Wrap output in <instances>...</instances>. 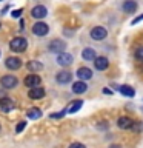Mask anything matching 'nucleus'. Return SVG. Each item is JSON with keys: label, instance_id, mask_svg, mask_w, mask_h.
Segmentation results:
<instances>
[{"label": "nucleus", "instance_id": "obj_1", "mask_svg": "<svg viewBox=\"0 0 143 148\" xmlns=\"http://www.w3.org/2000/svg\"><path fill=\"white\" fill-rule=\"evenodd\" d=\"M9 46H11V49L16 51V53H23L28 46V42H26V39H23V37H14L11 40V43H9Z\"/></svg>", "mask_w": 143, "mask_h": 148}, {"label": "nucleus", "instance_id": "obj_2", "mask_svg": "<svg viewBox=\"0 0 143 148\" xmlns=\"http://www.w3.org/2000/svg\"><path fill=\"white\" fill-rule=\"evenodd\" d=\"M106 37H108V31H106V28H103V26H95L91 29V39L92 40L100 42V40H105Z\"/></svg>", "mask_w": 143, "mask_h": 148}, {"label": "nucleus", "instance_id": "obj_3", "mask_svg": "<svg viewBox=\"0 0 143 148\" xmlns=\"http://www.w3.org/2000/svg\"><path fill=\"white\" fill-rule=\"evenodd\" d=\"M48 49L51 51V53H65V49H66V43H65L63 40L60 39H54L51 43L48 45Z\"/></svg>", "mask_w": 143, "mask_h": 148}, {"label": "nucleus", "instance_id": "obj_4", "mask_svg": "<svg viewBox=\"0 0 143 148\" xmlns=\"http://www.w3.org/2000/svg\"><path fill=\"white\" fill-rule=\"evenodd\" d=\"M0 83H2L3 88L11 90V88H16V86H17L18 80H17V77H14V76H11V74H8V76H3V77H2Z\"/></svg>", "mask_w": 143, "mask_h": 148}, {"label": "nucleus", "instance_id": "obj_5", "mask_svg": "<svg viewBox=\"0 0 143 148\" xmlns=\"http://www.w3.org/2000/svg\"><path fill=\"white\" fill-rule=\"evenodd\" d=\"M48 31H49V26L46 25L45 22H37L34 23V26H32V32H34L35 36H46L48 34Z\"/></svg>", "mask_w": 143, "mask_h": 148}, {"label": "nucleus", "instance_id": "obj_6", "mask_svg": "<svg viewBox=\"0 0 143 148\" xmlns=\"http://www.w3.org/2000/svg\"><path fill=\"white\" fill-rule=\"evenodd\" d=\"M134 120L131 117H126V116H122V117L117 119V127L122 128V130H132L134 127Z\"/></svg>", "mask_w": 143, "mask_h": 148}, {"label": "nucleus", "instance_id": "obj_7", "mask_svg": "<svg viewBox=\"0 0 143 148\" xmlns=\"http://www.w3.org/2000/svg\"><path fill=\"white\" fill-rule=\"evenodd\" d=\"M72 62H74V57L69 53H60L57 56V63L60 66H69Z\"/></svg>", "mask_w": 143, "mask_h": 148}, {"label": "nucleus", "instance_id": "obj_8", "mask_svg": "<svg viewBox=\"0 0 143 148\" xmlns=\"http://www.w3.org/2000/svg\"><path fill=\"white\" fill-rule=\"evenodd\" d=\"M45 96V90L42 86H34V88H29V91H28V97L32 100H39L42 97Z\"/></svg>", "mask_w": 143, "mask_h": 148}, {"label": "nucleus", "instance_id": "obj_9", "mask_svg": "<svg viewBox=\"0 0 143 148\" xmlns=\"http://www.w3.org/2000/svg\"><path fill=\"white\" fill-rule=\"evenodd\" d=\"M40 82H42V79L37 76V74H28V76L25 77V80H23V83H25L26 86H29V88L39 86Z\"/></svg>", "mask_w": 143, "mask_h": 148}, {"label": "nucleus", "instance_id": "obj_10", "mask_svg": "<svg viewBox=\"0 0 143 148\" xmlns=\"http://www.w3.org/2000/svg\"><path fill=\"white\" fill-rule=\"evenodd\" d=\"M94 66H95V69H99V71H105V69L109 66V60L106 57H103V56H99V57L94 59Z\"/></svg>", "mask_w": 143, "mask_h": 148}, {"label": "nucleus", "instance_id": "obj_11", "mask_svg": "<svg viewBox=\"0 0 143 148\" xmlns=\"http://www.w3.org/2000/svg\"><path fill=\"white\" fill-rule=\"evenodd\" d=\"M14 106H16V102H14L12 99H9V97H3V99H0V110L5 111V113L14 110Z\"/></svg>", "mask_w": 143, "mask_h": 148}, {"label": "nucleus", "instance_id": "obj_12", "mask_svg": "<svg viewBox=\"0 0 143 148\" xmlns=\"http://www.w3.org/2000/svg\"><path fill=\"white\" fill-rule=\"evenodd\" d=\"M55 80H57L59 83H62V85H65V83H69V82L72 80V74L65 69V71L57 73V76H55Z\"/></svg>", "mask_w": 143, "mask_h": 148}, {"label": "nucleus", "instance_id": "obj_13", "mask_svg": "<svg viewBox=\"0 0 143 148\" xmlns=\"http://www.w3.org/2000/svg\"><path fill=\"white\" fill-rule=\"evenodd\" d=\"M77 77L80 79V80H89L92 79V69L86 68V66H82L77 69Z\"/></svg>", "mask_w": 143, "mask_h": 148}, {"label": "nucleus", "instance_id": "obj_14", "mask_svg": "<svg viewBox=\"0 0 143 148\" xmlns=\"http://www.w3.org/2000/svg\"><path fill=\"white\" fill-rule=\"evenodd\" d=\"M46 14H48V9H46L45 6H42V5L34 6L32 11H31V16L34 18H43V17H46Z\"/></svg>", "mask_w": 143, "mask_h": 148}, {"label": "nucleus", "instance_id": "obj_15", "mask_svg": "<svg viewBox=\"0 0 143 148\" xmlns=\"http://www.w3.org/2000/svg\"><path fill=\"white\" fill-rule=\"evenodd\" d=\"M86 90H88V85L85 83V80H78V82L72 83V92L74 94H83V92H86Z\"/></svg>", "mask_w": 143, "mask_h": 148}, {"label": "nucleus", "instance_id": "obj_16", "mask_svg": "<svg viewBox=\"0 0 143 148\" xmlns=\"http://www.w3.org/2000/svg\"><path fill=\"white\" fill-rule=\"evenodd\" d=\"M5 65H6V68H9V69H18L22 66V60L18 57H8Z\"/></svg>", "mask_w": 143, "mask_h": 148}, {"label": "nucleus", "instance_id": "obj_17", "mask_svg": "<svg viewBox=\"0 0 143 148\" xmlns=\"http://www.w3.org/2000/svg\"><path fill=\"white\" fill-rule=\"evenodd\" d=\"M122 8H123V11L125 12H136L137 11V2L136 0H125L123 5H122Z\"/></svg>", "mask_w": 143, "mask_h": 148}, {"label": "nucleus", "instance_id": "obj_18", "mask_svg": "<svg viewBox=\"0 0 143 148\" xmlns=\"http://www.w3.org/2000/svg\"><path fill=\"white\" fill-rule=\"evenodd\" d=\"M82 105H83V102L82 100H74V102H71V103L68 105V108H66V113H77L78 110L82 108Z\"/></svg>", "mask_w": 143, "mask_h": 148}, {"label": "nucleus", "instance_id": "obj_19", "mask_svg": "<svg viewBox=\"0 0 143 148\" xmlns=\"http://www.w3.org/2000/svg\"><path fill=\"white\" fill-rule=\"evenodd\" d=\"M82 57L85 59V60H94L97 56H95V49H92V48H85L82 51Z\"/></svg>", "mask_w": 143, "mask_h": 148}, {"label": "nucleus", "instance_id": "obj_20", "mask_svg": "<svg viewBox=\"0 0 143 148\" xmlns=\"http://www.w3.org/2000/svg\"><path fill=\"white\" fill-rule=\"evenodd\" d=\"M120 92H122L123 96H126V97H134L136 96V91H134V88H131L129 85H122L118 88Z\"/></svg>", "mask_w": 143, "mask_h": 148}, {"label": "nucleus", "instance_id": "obj_21", "mask_svg": "<svg viewBox=\"0 0 143 148\" xmlns=\"http://www.w3.org/2000/svg\"><path fill=\"white\" fill-rule=\"evenodd\" d=\"M28 69L29 71H40V69H43V65L40 62H37V60H31V62H28Z\"/></svg>", "mask_w": 143, "mask_h": 148}, {"label": "nucleus", "instance_id": "obj_22", "mask_svg": "<svg viewBox=\"0 0 143 148\" xmlns=\"http://www.w3.org/2000/svg\"><path fill=\"white\" fill-rule=\"evenodd\" d=\"M28 117L29 119H40L42 117V111L39 108H31V110H28Z\"/></svg>", "mask_w": 143, "mask_h": 148}, {"label": "nucleus", "instance_id": "obj_23", "mask_svg": "<svg viewBox=\"0 0 143 148\" xmlns=\"http://www.w3.org/2000/svg\"><path fill=\"white\" fill-rule=\"evenodd\" d=\"M134 56H136V59L138 60V62L143 63V46H138V48L136 49V53H134Z\"/></svg>", "mask_w": 143, "mask_h": 148}, {"label": "nucleus", "instance_id": "obj_24", "mask_svg": "<svg viewBox=\"0 0 143 148\" xmlns=\"http://www.w3.org/2000/svg\"><path fill=\"white\" fill-rule=\"evenodd\" d=\"M25 127H26V122H20V123L17 125L16 131H17V133H20V131H23V130H25Z\"/></svg>", "mask_w": 143, "mask_h": 148}, {"label": "nucleus", "instance_id": "obj_25", "mask_svg": "<svg viewBox=\"0 0 143 148\" xmlns=\"http://www.w3.org/2000/svg\"><path fill=\"white\" fill-rule=\"evenodd\" d=\"M69 148H86L83 143H80V142H74V143H71L69 145Z\"/></svg>", "mask_w": 143, "mask_h": 148}, {"label": "nucleus", "instance_id": "obj_26", "mask_svg": "<svg viewBox=\"0 0 143 148\" xmlns=\"http://www.w3.org/2000/svg\"><path fill=\"white\" fill-rule=\"evenodd\" d=\"M65 113H66V110H63L62 113H59V114H51V117L52 119H60L62 116H65Z\"/></svg>", "mask_w": 143, "mask_h": 148}, {"label": "nucleus", "instance_id": "obj_27", "mask_svg": "<svg viewBox=\"0 0 143 148\" xmlns=\"http://www.w3.org/2000/svg\"><path fill=\"white\" fill-rule=\"evenodd\" d=\"M20 16H22V9H16L12 12V17H20Z\"/></svg>", "mask_w": 143, "mask_h": 148}, {"label": "nucleus", "instance_id": "obj_28", "mask_svg": "<svg viewBox=\"0 0 143 148\" xmlns=\"http://www.w3.org/2000/svg\"><path fill=\"white\" fill-rule=\"evenodd\" d=\"M143 20V16H138L137 18H134V20H132V25H136V23H138V22H142Z\"/></svg>", "mask_w": 143, "mask_h": 148}, {"label": "nucleus", "instance_id": "obj_29", "mask_svg": "<svg viewBox=\"0 0 143 148\" xmlns=\"http://www.w3.org/2000/svg\"><path fill=\"white\" fill-rule=\"evenodd\" d=\"M109 148H122V147H120V145H111Z\"/></svg>", "mask_w": 143, "mask_h": 148}]
</instances>
